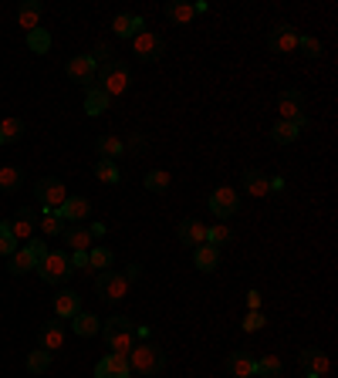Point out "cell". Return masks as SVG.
<instances>
[{
  "label": "cell",
  "instance_id": "obj_42",
  "mask_svg": "<svg viewBox=\"0 0 338 378\" xmlns=\"http://www.w3.org/2000/svg\"><path fill=\"white\" fill-rule=\"evenodd\" d=\"M17 247H21V244L10 237V223L3 220V223H0V257H10V253L17 250Z\"/></svg>",
  "mask_w": 338,
  "mask_h": 378
},
{
  "label": "cell",
  "instance_id": "obj_30",
  "mask_svg": "<svg viewBox=\"0 0 338 378\" xmlns=\"http://www.w3.org/2000/svg\"><path fill=\"white\" fill-rule=\"evenodd\" d=\"M21 182H24V172H21V169L10 166V163L0 166V189H3V193H17Z\"/></svg>",
  "mask_w": 338,
  "mask_h": 378
},
{
  "label": "cell",
  "instance_id": "obj_48",
  "mask_svg": "<svg viewBox=\"0 0 338 378\" xmlns=\"http://www.w3.org/2000/svg\"><path fill=\"white\" fill-rule=\"evenodd\" d=\"M126 149H132V152H142V149H146V135H142V132H135V135H132V142H128Z\"/></svg>",
  "mask_w": 338,
  "mask_h": 378
},
{
  "label": "cell",
  "instance_id": "obj_10",
  "mask_svg": "<svg viewBox=\"0 0 338 378\" xmlns=\"http://www.w3.org/2000/svg\"><path fill=\"white\" fill-rule=\"evenodd\" d=\"M95 378H132V368H128V358L126 355H102L98 365H95Z\"/></svg>",
  "mask_w": 338,
  "mask_h": 378
},
{
  "label": "cell",
  "instance_id": "obj_3",
  "mask_svg": "<svg viewBox=\"0 0 338 378\" xmlns=\"http://www.w3.org/2000/svg\"><path fill=\"white\" fill-rule=\"evenodd\" d=\"M128 281L126 274H119V270H102L98 277H95V294L102 297V300H109V304H119V300H126L128 297Z\"/></svg>",
  "mask_w": 338,
  "mask_h": 378
},
{
  "label": "cell",
  "instance_id": "obj_12",
  "mask_svg": "<svg viewBox=\"0 0 338 378\" xmlns=\"http://www.w3.org/2000/svg\"><path fill=\"white\" fill-rule=\"evenodd\" d=\"M7 223H10V237H14L17 244H27V240L34 237L38 213H34V210H17V213H14V220H7Z\"/></svg>",
  "mask_w": 338,
  "mask_h": 378
},
{
  "label": "cell",
  "instance_id": "obj_29",
  "mask_svg": "<svg viewBox=\"0 0 338 378\" xmlns=\"http://www.w3.org/2000/svg\"><path fill=\"white\" fill-rule=\"evenodd\" d=\"M297 135H301V128L295 126V122H274V128H271V139L278 142V145H291V142H297Z\"/></svg>",
  "mask_w": 338,
  "mask_h": 378
},
{
  "label": "cell",
  "instance_id": "obj_54",
  "mask_svg": "<svg viewBox=\"0 0 338 378\" xmlns=\"http://www.w3.org/2000/svg\"><path fill=\"white\" fill-rule=\"evenodd\" d=\"M0 145H3V142H0Z\"/></svg>",
  "mask_w": 338,
  "mask_h": 378
},
{
  "label": "cell",
  "instance_id": "obj_31",
  "mask_svg": "<svg viewBox=\"0 0 338 378\" xmlns=\"http://www.w3.org/2000/svg\"><path fill=\"white\" fill-rule=\"evenodd\" d=\"M95 179H102V182H109V186H115V182H122V172H119V163H109V159H98V163H95Z\"/></svg>",
  "mask_w": 338,
  "mask_h": 378
},
{
  "label": "cell",
  "instance_id": "obj_21",
  "mask_svg": "<svg viewBox=\"0 0 338 378\" xmlns=\"http://www.w3.org/2000/svg\"><path fill=\"white\" fill-rule=\"evenodd\" d=\"M14 277H21V274H31V270H38V257L27 250V247H17V250L10 253V267H7Z\"/></svg>",
  "mask_w": 338,
  "mask_h": 378
},
{
  "label": "cell",
  "instance_id": "obj_33",
  "mask_svg": "<svg viewBox=\"0 0 338 378\" xmlns=\"http://www.w3.org/2000/svg\"><path fill=\"white\" fill-rule=\"evenodd\" d=\"M51 362H54V355H51V351L34 348V351L27 355V372H31V375H41V372H47V368H51Z\"/></svg>",
  "mask_w": 338,
  "mask_h": 378
},
{
  "label": "cell",
  "instance_id": "obj_16",
  "mask_svg": "<svg viewBox=\"0 0 338 378\" xmlns=\"http://www.w3.org/2000/svg\"><path fill=\"white\" fill-rule=\"evenodd\" d=\"M65 335H68V328H65V321L61 318H54V321H47L41 328V348L44 351H61V344H65Z\"/></svg>",
  "mask_w": 338,
  "mask_h": 378
},
{
  "label": "cell",
  "instance_id": "obj_45",
  "mask_svg": "<svg viewBox=\"0 0 338 378\" xmlns=\"http://www.w3.org/2000/svg\"><path fill=\"white\" fill-rule=\"evenodd\" d=\"M68 263H71V270H91V263H88V250L68 253Z\"/></svg>",
  "mask_w": 338,
  "mask_h": 378
},
{
  "label": "cell",
  "instance_id": "obj_28",
  "mask_svg": "<svg viewBox=\"0 0 338 378\" xmlns=\"http://www.w3.org/2000/svg\"><path fill=\"white\" fill-rule=\"evenodd\" d=\"M38 226H41L44 237H61V233H65V220L58 216V210H41Z\"/></svg>",
  "mask_w": 338,
  "mask_h": 378
},
{
  "label": "cell",
  "instance_id": "obj_23",
  "mask_svg": "<svg viewBox=\"0 0 338 378\" xmlns=\"http://www.w3.org/2000/svg\"><path fill=\"white\" fill-rule=\"evenodd\" d=\"M193 263H196V270H203V274H210L220 267V250L210 247V244H203V247H193Z\"/></svg>",
  "mask_w": 338,
  "mask_h": 378
},
{
  "label": "cell",
  "instance_id": "obj_6",
  "mask_svg": "<svg viewBox=\"0 0 338 378\" xmlns=\"http://www.w3.org/2000/svg\"><path fill=\"white\" fill-rule=\"evenodd\" d=\"M237 210H240V196H237L234 186H216V189L210 193V213L220 220V223L234 220Z\"/></svg>",
  "mask_w": 338,
  "mask_h": 378
},
{
  "label": "cell",
  "instance_id": "obj_50",
  "mask_svg": "<svg viewBox=\"0 0 338 378\" xmlns=\"http://www.w3.org/2000/svg\"><path fill=\"white\" fill-rule=\"evenodd\" d=\"M186 230H190V216H186V220L176 226V237H179V244H183V247H186Z\"/></svg>",
  "mask_w": 338,
  "mask_h": 378
},
{
  "label": "cell",
  "instance_id": "obj_36",
  "mask_svg": "<svg viewBox=\"0 0 338 378\" xmlns=\"http://www.w3.org/2000/svg\"><path fill=\"white\" fill-rule=\"evenodd\" d=\"M27 47H31L34 54H47V51H51V31H47V27H34V31L27 34Z\"/></svg>",
  "mask_w": 338,
  "mask_h": 378
},
{
  "label": "cell",
  "instance_id": "obj_46",
  "mask_svg": "<svg viewBox=\"0 0 338 378\" xmlns=\"http://www.w3.org/2000/svg\"><path fill=\"white\" fill-rule=\"evenodd\" d=\"M91 58H95V64H98V61H102V64H105V61H112V44H95V51H91Z\"/></svg>",
  "mask_w": 338,
  "mask_h": 378
},
{
  "label": "cell",
  "instance_id": "obj_37",
  "mask_svg": "<svg viewBox=\"0 0 338 378\" xmlns=\"http://www.w3.org/2000/svg\"><path fill=\"white\" fill-rule=\"evenodd\" d=\"M112 260H115L112 250H109V247H102V244L88 250V263H91V270H109V267H112Z\"/></svg>",
  "mask_w": 338,
  "mask_h": 378
},
{
  "label": "cell",
  "instance_id": "obj_38",
  "mask_svg": "<svg viewBox=\"0 0 338 378\" xmlns=\"http://www.w3.org/2000/svg\"><path fill=\"white\" fill-rule=\"evenodd\" d=\"M146 189H149V193H166L169 189L166 169H149V172H146Z\"/></svg>",
  "mask_w": 338,
  "mask_h": 378
},
{
  "label": "cell",
  "instance_id": "obj_41",
  "mask_svg": "<svg viewBox=\"0 0 338 378\" xmlns=\"http://www.w3.org/2000/svg\"><path fill=\"white\" fill-rule=\"evenodd\" d=\"M230 237H234V233H230V226H227V223L207 226V244H210V247H216V250H220L223 244H230Z\"/></svg>",
  "mask_w": 338,
  "mask_h": 378
},
{
  "label": "cell",
  "instance_id": "obj_40",
  "mask_svg": "<svg viewBox=\"0 0 338 378\" xmlns=\"http://www.w3.org/2000/svg\"><path fill=\"white\" fill-rule=\"evenodd\" d=\"M207 244V223L190 216V230H186V247H203Z\"/></svg>",
  "mask_w": 338,
  "mask_h": 378
},
{
  "label": "cell",
  "instance_id": "obj_51",
  "mask_svg": "<svg viewBox=\"0 0 338 378\" xmlns=\"http://www.w3.org/2000/svg\"><path fill=\"white\" fill-rule=\"evenodd\" d=\"M88 233H91V237H105V233H109V226H105V223H91V226H88Z\"/></svg>",
  "mask_w": 338,
  "mask_h": 378
},
{
  "label": "cell",
  "instance_id": "obj_39",
  "mask_svg": "<svg viewBox=\"0 0 338 378\" xmlns=\"http://www.w3.org/2000/svg\"><path fill=\"white\" fill-rule=\"evenodd\" d=\"M281 368H284V365H281L278 355H264V358L257 362V375L260 378H281Z\"/></svg>",
  "mask_w": 338,
  "mask_h": 378
},
{
  "label": "cell",
  "instance_id": "obj_4",
  "mask_svg": "<svg viewBox=\"0 0 338 378\" xmlns=\"http://www.w3.org/2000/svg\"><path fill=\"white\" fill-rule=\"evenodd\" d=\"M278 112H281V122H295L297 128H304L311 119L304 112V95L297 88H284L281 98H278Z\"/></svg>",
  "mask_w": 338,
  "mask_h": 378
},
{
  "label": "cell",
  "instance_id": "obj_1",
  "mask_svg": "<svg viewBox=\"0 0 338 378\" xmlns=\"http://www.w3.org/2000/svg\"><path fill=\"white\" fill-rule=\"evenodd\" d=\"M128 368H132V375H142V378L159 375L166 368V351L149 344V341H142V344L135 341V348L128 351Z\"/></svg>",
  "mask_w": 338,
  "mask_h": 378
},
{
  "label": "cell",
  "instance_id": "obj_34",
  "mask_svg": "<svg viewBox=\"0 0 338 378\" xmlns=\"http://www.w3.org/2000/svg\"><path fill=\"white\" fill-rule=\"evenodd\" d=\"M105 344H109L115 355H126V358H128V351L135 348V331H119V335L105 338Z\"/></svg>",
  "mask_w": 338,
  "mask_h": 378
},
{
  "label": "cell",
  "instance_id": "obj_47",
  "mask_svg": "<svg viewBox=\"0 0 338 378\" xmlns=\"http://www.w3.org/2000/svg\"><path fill=\"white\" fill-rule=\"evenodd\" d=\"M27 250L34 253V257H38V263H41L44 257H47V244H44V240H27Z\"/></svg>",
  "mask_w": 338,
  "mask_h": 378
},
{
  "label": "cell",
  "instance_id": "obj_15",
  "mask_svg": "<svg viewBox=\"0 0 338 378\" xmlns=\"http://www.w3.org/2000/svg\"><path fill=\"white\" fill-rule=\"evenodd\" d=\"M58 216H61L65 223H75V226H78L82 220L91 216V203H88L84 196H68V200H65V206L58 210Z\"/></svg>",
  "mask_w": 338,
  "mask_h": 378
},
{
  "label": "cell",
  "instance_id": "obj_13",
  "mask_svg": "<svg viewBox=\"0 0 338 378\" xmlns=\"http://www.w3.org/2000/svg\"><path fill=\"white\" fill-rule=\"evenodd\" d=\"M267 44H271V51H278V54H291V51H297V31L291 24H281V27L271 31Z\"/></svg>",
  "mask_w": 338,
  "mask_h": 378
},
{
  "label": "cell",
  "instance_id": "obj_2",
  "mask_svg": "<svg viewBox=\"0 0 338 378\" xmlns=\"http://www.w3.org/2000/svg\"><path fill=\"white\" fill-rule=\"evenodd\" d=\"M95 84L109 95V98H115V95H126L128 84H132V75H128V64L126 61H105L102 64V75L95 78Z\"/></svg>",
  "mask_w": 338,
  "mask_h": 378
},
{
  "label": "cell",
  "instance_id": "obj_27",
  "mask_svg": "<svg viewBox=\"0 0 338 378\" xmlns=\"http://www.w3.org/2000/svg\"><path fill=\"white\" fill-rule=\"evenodd\" d=\"M166 17L172 21V24L186 27L196 14H193V3H186V0H172V3H166Z\"/></svg>",
  "mask_w": 338,
  "mask_h": 378
},
{
  "label": "cell",
  "instance_id": "obj_24",
  "mask_svg": "<svg viewBox=\"0 0 338 378\" xmlns=\"http://www.w3.org/2000/svg\"><path fill=\"white\" fill-rule=\"evenodd\" d=\"M71 328H75V335H78V338H95L98 331H102V321H98L95 314L82 311V314H75V318H71Z\"/></svg>",
  "mask_w": 338,
  "mask_h": 378
},
{
  "label": "cell",
  "instance_id": "obj_14",
  "mask_svg": "<svg viewBox=\"0 0 338 378\" xmlns=\"http://www.w3.org/2000/svg\"><path fill=\"white\" fill-rule=\"evenodd\" d=\"M95 152H98V159H109V163H115V159H122L126 156V142H122V135H98L95 139Z\"/></svg>",
  "mask_w": 338,
  "mask_h": 378
},
{
  "label": "cell",
  "instance_id": "obj_43",
  "mask_svg": "<svg viewBox=\"0 0 338 378\" xmlns=\"http://www.w3.org/2000/svg\"><path fill=\"white\" fill-rule=\"evenodd\" d=\"M297 51H304L308 58H322V41L311 34H297Z\"/></svg>",
  "mask_w": 338,
  "mask_h": 378
},
{
  "label": "cell",
  "instance_id": "obj_9",
  "mask_svg": "<svg viewBox=\"0 0 338 378\" xmlns=\"http://www.w3.org/2000/svg\"><path fill=\"white\" fill-rule=\"evenodd\" d=\"M65 71H68V78L75 84H84V88H91L95 78H98V64H95V58L91 54H75L68 64H65Z\"/></svg>",
  "mask_w": 338,
  "mask_h": 378
},
{
  "label": "cell",
  "instance_id": "obj_52",
  "mask_svg": "<svg viewBox=\"0 0 338 378\" xmlns=\"http://www.w3.org/2000/svg\"><path fill=\"white\" fill-rule=\"evenodd\" d=\"M271 193H284V179H281V176L271 179Z\"/></svg>",
  "mask_w": 338,
  "mask_h": 378
},
{
  "label": "cell",
  "instance_id": "obj_17",
  "mask_svg": "<svg viewBox=\"0 0 338 378\" xmlns=\"http://www.w3.org/2000/svg\"><path fill=\"white\" fill-rule=\"evenodd\" d=\"M139 31H146V21H142V17H135V14H115V21H112V34H115V38L132 41Z\"/></svg>",
  "mask_w": 338,
  "mask_h": 378
},
{
  "label": "cell",
  "instance_id": "obj_49",
  "mask_svg": "<svg viewBox=\"0 0 338 378\" xmlns=\"http://www.w3.org/2000/svg\"><path fill=\"white\" fill-rule=\"evenodd\" d=\"M247 307H251V311H260V307H264V300H260V291H247Z\"/></svg>",
  "mask_w": 338,
  "mask_h": 378
},
{
  "label": "cell",
  "instance_id": "obj_8",
  "mask_svg": "<svg viewBox=\"0 0 338 378\" xmlns=\"http://www.w3.org/2000/svg\"><path fill=\"white\" fill-rule=\"evenodd\" d=\"M163 51H166V41H163L156 31H139V34L132 38V54H135L139 61H159Z\"/></svg>",
  "mask_w": 338,
  "mask_h": 378
},
{
  "label": "cell",
  "instance_id": "obj_19",
  "mask_svg": "<svg viewBox=\"0 0 338 378\" xmlns=\"http://www.w3.org/2000/svg\"><path fill=\"white\" fill-rule=\"evenodd\" d=\"M75 314H82V297L75 294V291H61V294L54 297V318L71 321Z\"/></svg>",
  "mask_w": 338,
  "mask_h": 378
},
{
  "label": "cell",
  "instance_id": "obj_11",
  "mask_svg": "<svg viewBox=\"0 0 338 378\" xmlns=\"http://www.w3.org/2000/svg\"><path fill=\"white\" fill-rule=\"evenodd\" d=\"M301 368H304V378H325L332 362H328V355L322 348H304L301 351Z\"/></svg>",
  "mask_w": 338,
  "mask_h": 378
},
{
  "label": "cell",
  "instance_id": "obj_53",
  "mask_svg": "<svg viewBox=\"0 0 338 378\" xmlns=\"http://www.w3.org/2000/svg\"><path fill=\"white\" fill-rule=\"evenodd\" d=\"M139 274H142V267H139V263H132V267H128V274H126V277H128V281H135Z\"/></svg>",
  "mask_w": 338,
  "mask_h": 378
},
{
  "label": "cell",
  "instance_id": "obj_44",
  "mask_svg": "<svg viewBox=\"0 0 338 378\" xmlns=\"http://www.w3.org/2000/svg\"><path fill=\"white\" fill-rule=\"evenodd\" d=\"M264 324H267V318H264V311H247V318H244V324H240V328H244L247 335H254V331H260Z\"/></svg>",
  "mask_w": 338,
  "mask_h": 378
},
{
  "label": "cell",
  "instance_id": "obj_20",
  "mask_svg": "<svg viewBox=\"0 0 338 378\" xmlns=\"http://www.w3.org/2000/svg\"><path fill=\"white\" fill-rule=\"evenodd\" d=\"M41 0H24L21 7H17V24L31 34L34 27H41Z\"/></svg>",
  "mask_w": 338,
  "mask_h": 378
},
{
  "label": "cell",
  "instance_id": "obj_25",
  "mask_svg": "<svg viewBox=\"0 0 338 378\" xmlns=\"http://www.w3.org/2000/svg\"><path fill=\"white\" fill-rule=\"evenodd\" d=\"M244 189H247L251 196H267V193H271V179H267L260 169H247V172H244Z\"/></svg>",
  "mask_w": 338,
  "mask_h": 378
},
{
  "label": "cell",
  "instance_id": "obj_22",
  "mask_svg": "<svg viewBox=\"0 0 338 378\" xmlns=\"http://www.w3.org/2000/svg\"><path fill=\"white\" fill-rule=\"evenodd\" d=\"M109 105H112V98H109L98 84H91V88H88V95H84V112L95 119V115H105V112H109Z\"/></svg>",
  "mask_w": 338,
  "mask_h": 378
},
{
  "label": "cell",
  "instance_id": "obj_32",
  "mask_svg": "<svg viewBox=\"0 0 338 378\" xmlns=\"http://www.w3.org/2000/svg\"><path fill=\"white\" fill-rule=\"evenodd\" d=\"M119 331H135V324L128 321L126 314H112L109 321H102V331H98V335L112 338V335H119Z\"/></svg>",
  "mask_w": 338,
  "mask_h": 378
},
{
  "label": "cell",
  "instance_id": "obj_7",
  "mask_svg": "<svg viewBox=\"0 0 338 378\" xmlns=\"http://www.w3.org/2000/svg\"><path fill=\"white\" fill-rule=\"evenodd\" d=\"M34 196H38L41 210H61V206H65V200H68L71 193L65 189V182H61V179H41V182L34 186Z\"/></svg>",
  "mask_w": 338,
  "mask_h": 378
},
{
  "label": "cell",
  "instance_id": "obj_26",
  "mask_svg": "<svg viewBox=\"0 0 338 378\" xmlns=\"http://www.w3.org/2000/svg\"><path fill=\"white\" fill-rule=\"evenodd\" d=\"M65 240H68L71 253L75 250H91V247H95V244H91L95 237H91L84 226H65Z\"/></svg>",
  "mask_w": 338,
  "mask_h": 378
},
{
  "label": "cell",
  "instance_id": "obj_5",
  "mask_svg": "<svg viewBox=\"0 0 338 378\" xmlns=\"http://www.w3.org/2000/svg\"><path fill=\"white\" fill-rule=\"evenodd\" d=\"M38 274H41L44 284H65L71 277V263H68V253L61 250H47L41 263H38Z\"/></svg>",
  "mask_w": 338,
  "mask_h": 378
},
{
  "label": "cell",
  "instance_id": "obj_18",
  "mask_svg": "<svg viewBox=\"0 0 338 378\" xmlns=\"http://www.w3.org/2000/svg\"><path fill=\"white\" fill-rule=\"evenodd\" d=\"M227 372L234 378H257V358L247 351H234L227 358Z\"/></svg>",
  "mask_w": 338,
  "mask_h": 378
},
{
  "label": "cell",
  "instance_id": "obj_35",
  "mask_svg": "<svg viewBox=\"0 0 338 378\" xmlns=\"http://www.w3.org/2000/svg\"><path fill=\"white\" fill-rule=\"evenodd\" d=\"M24 135V122L14 115V119H0V142H21Z\"/></svg>",
  "mask_w": 338,
  "mask_h": 378
}]
</instances>
